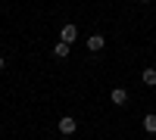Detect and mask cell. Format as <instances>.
Wrapping results in <instances>:
<instances>
[{"label": "cell", "instance_id": "6da1fadb", "mask_svg": "<svg viewBox=\"0 0 156 140\" xmlns=\"http://www.w3.org/2000/svg\"><path fill=\"white\" fill-rule=\"evenodd\" d=\"M56 128H59V134H62V137H72V134L78 131V121H75L72 115H62V118L56 121Z\"/></svg>", "mask_w": 156, "mask_h": 140}, {"label": "cell", "instance_id": "7a4b0ae2", "mask_svg": "<svg viewBox=\"0 0 156 140\" xmlns=\"http://www.w3.org/2000/svg\"><path fill=\"white\" fill-rule=\"evenodd\" d=\"M75 37H78V25H75V22H66V25H62V28H59V41L72 44Z\"/></svg>", "mask_w": 156, "mask_h": 140}, {"label": "cell", "instance_id": "3957f363", "mask_svg": "<svg viewBox=\"0 0 156 140\" xmlns=\"http://www.w3.org/2000/svg\"><path fill=\"white\" fill-rule=\"evenodd\" d=\"M103 47H106V37H103V34H90L87 37V50H90V53H100Z\"/></svg>", "mask_w": 156, "mask_h": 140}, {"label": "cell", "instance_id": "277c9868", "mask_svg": "<svg viewBox=\"0 0 156 140\" xmlns=\"http://www.w3.org/2000/svg\"><path fill=\"white\" fill-rule=\"evenodd\" d=\"M109 100H112L115 106H125V103H128V90H125V87H112V90H109Z\"/></svg>", "mask_w": 156, "mask_h": 140}, {"label": "cell", "instance_id": "5b68a950", "mask_svg": "<svg viewBox=\"0 0 156 140\" xmlns=\"http://www.w3.org/2000/svg\"><path fill=\"white\" fill-rule=\"evenodd\" d=\"M69 47H72V44H66V41H59V44L53 47V56H56V59H66V56H69Z\"/></svg>", "mask_w": 156, "mask_h": 140}, {"label": "cell", "instance_id": "8992f818", "mask_svg": "<svg viewBox=\"0 0 156 140\" xmlns=\"http://www.w3.org/2000/svg\"><path fill=\"white\" fill-rule=\"evenodd\" d=\"M140 81H144L147 87H156V69H144V75H140Z\"/></svg>", "mask_w": 156, "mask_h": 140}, {"label": "cell", "instance_id": "52a82bcc", "mask_svg": "<svg viewBox=\"0 0 156 140\" xmlns=\"http://www.w3.org/2000/svg\"><path fill=\"white\" fill-rule=\"evenodd\" d=\"M144 131H147V134H156V115H153V112L144 115Z\"/></svg>", "mask_w": 156, "mask_h": 140}, {"label": "cell", "instance_id": "ba28073f", "mask_svg": "<svg viewBox=\"0 0 156 140\" xmlns=\"http://www.w3.org/2000/svg\"><path fill=\"white\" fill-rule=\"evenodd\" d=\"M0 72H3V56H0Z\"/></svg>", "mask_w": 156, "mask_h": 140}, {"label": "cell", "instance_id": "9c48e42d", "mask_svg": "<svg viewBox=\"0 0 156 140\" xmlns=\"http://www.w3.org/2000/svg\"><path fill=\"white\" fill-rule=\"evenodd\" d=\"M59 140H72V137H59Z\"/></svg>", "mask_w": 156, "mask_h": 140}, {"label": "cell", "instance_id": "30bf717a", "mask_svg": "<svg viewBox=\"0 0 156 140\" xmlns=\"http://www.w3.org/2000/svg\"><path fill=\"white\" fill-rule=\"evenodd\" d=\"M140 3H150V0H140Z\"/></svg>", "mask_w": 156, "mask_h": 140}]
</instances>
